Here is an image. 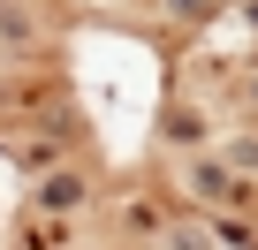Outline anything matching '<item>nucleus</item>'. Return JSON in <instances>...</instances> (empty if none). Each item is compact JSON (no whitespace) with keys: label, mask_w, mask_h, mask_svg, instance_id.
<instances>
[{"label":"nucleus","mask_w":258,"mask_h":250,"mask_svg":"<svg viewBox=\"0 0 258 250\" xmlns=\"http://www.w3.org/2000/svg\"><path fill=\"white\" fill-rule=\"evenodd\" d=\"M76 197H84V182H76V175H53V182L38 190V205H61V212H69Z\"/></svg>","instance_id":"f257e3e1"}]
</instances>
